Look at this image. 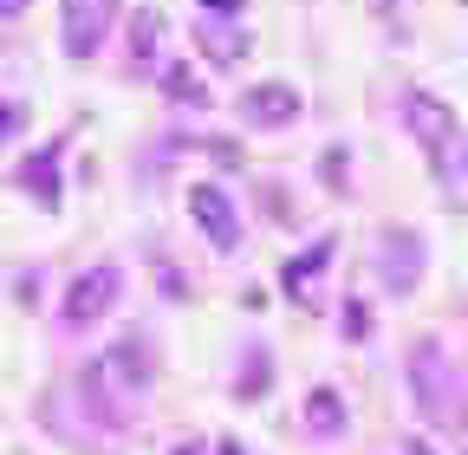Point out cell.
Returning <instances> with one entry per match:
<instances>
[{
    "mask_svg": "<svg viewBox=\"0 0 468 455\" xmlns=\"http://www.w3.org/2000/svg\"><path fill=\"white\" fill-rule=\"evenodd\" d=\"M403 131L423 143L430 176H436L449 196H462V183H468V137H462V124H455V111H449L436 91H403Z\"/></svg>",
    "mask_w": 468,
    "mask_h": 455,
    "instance_id": "cell-1",
    "label": "cell"
},
{
    "mask_svg": "<svg viewBox=\"0 0 468 455\" xmlns=\"http://www.w3.org/2000/svg\"><path fill=\"white\" fill-rule=\"evenodd\" d=\"M403 377H410V404H417L423 423L462 417V410H455V365H449V352H442V338H417L410 358H403Z\"/></svg>",
    "mask_w": 468,
    "mask_h": 455,
    "instance_id": "cell-2",
    "label": "cell"
},
{
    "mask_svg": "<svg viewBox=\"0 0 468 455\" xmlns=\"http://www.w3.org/2000/svg\"><path fill=\"white\" fill-rule=\"evenodd\" d=\"M371 267H378V280H384V293H390V300H410V293L423 287L430 241L417 235V228L390 221V228H378V241H371Z\"/></svg>",
    "mask_w": 468,
    "mask_h": 455,
    "instance_id": "cell-3",
    "label": "cell"
},
{
    "mask_svg": "<svg viewBox=\"0 0 468 455\" xmlns=\"http://www.w3.org/2000/svg\"><path fill=\"white\" fill-rule=\"evenodd\" d=\"M117 300H124V267H117V260L85 267L72 287H66V300H58V332H85V325H98Z\"/></svg>",
    "mask_w": 468,
    "mask_h": 455,
    "instance_id": "cell-4",
    "label": "cell"
},
{
    "mask_svg": "<svg viewBox=\"0 0 468 455\" xmlns=\"http://www.w3.org/2000/svg\"><path fill=\"white\" fill-rule=\"evenodd\" d=\"M66 150H72V131H58V137H46L39 150H27L20 169H14V189H20L27 202H39L46 215L66 208Z\"/></svg>",
    "mask_w": 468,
    "mask_h": 455,
    "instance_id": "cell-5",
    "label": "cell"
},
{
    "mask_svg": "<svg viewBox=\"0 0 468 455\" xmlns=\"http://www.w3.org/2000/svg\"><path fill=\"white\" fill-rule=\"evenodd\" d=\"M117 26V0H58V52L66 59H91Z\"/></svg>",
    "mask_w": 468,
    "mask_h": 455,
    "instance_id": "cell-6",
    "label": "cell"
},
{
    "mask_svg": "<svg viewBox=\"0 0 468 455\" xmlns=\"http://www.w3.org/2000/svg\"><path fill=\"white\" fill-rule=\"evenodd\" d=\"M234 118L254 124V131H286V124L306 118V98H300V85H286V79H261V85H248L241 98H234Z\"/></svg>",
    "mask_w": 468,
    "mask_h": 455,
    "instance_id": "cell-7",
    "label": "cell"
},
{
    "mask_svg": "<svg viewBox=\"0 0 468 455\" xmlns=\"http://www.w3.org/2000/svg\"><path fill=\"white\" fill-rule=\"evenodd\" d=\"M189 215H196V228H202V241L215 248V254H234L241 248V208H234V196L221 189V183H196L189 189Z\"/></svg>",
    "mask_w": 468,
    "mask_h": 455,
    "instance_id": "cell-8",
    "label": "cell"
},
{
    "mask_svg": "<svg viewBox=\"0 0 468 455\" xmlns=\"http://www.w3.org/2000/svg\"><path fill=\"white\" fill-rule=\"evenodd\" d=\"M332 254H338V235H319L313 248H300V254L280 267V293L300 306V312H319V280H325Z\"/></svg>",
    "mask_w": 468,
    "mask_h": 455,
    "instance_id": "cell-9",
    "label": "cell"
},
{
    "mask_svg": "<svg viewBox=\"0 0 468 455\" xmlns=\"http://www.w3.org/2000/svg\"><path fill=\"white\" fill-rule=\"evenodd\" d=\"M163 39H169V20L156 14V7H137L131 14V46H124V72L131 79H163L169 66H163Z\"/></svg>",
    "mask_w": 468,
    "mask_h": 455,
    "instance_id": "cell-10",
    "label": "cell"
},
{
    "mask_svg": "<svg viewBox=\"0 0 468 455\" xmlns=\"http://www.w3.org/2000/svg\"><path fill=\"white\" fill-rule=\"evenodd\" d=\"M189 33H196V46L208 52L215 66H241L248 52H254V33H248L241 20H221V14H196Z\"/></svg>",
    "mask_w": 468,
    "mask_h": 455,
    "instance_id": "cell-11",
    "label": "cell"
},
{
    "mask_svg": "<svg viewBox=\"0 0 468 455\" xmlns=\"http://www.w3.org/2000/svg\"><path fill=\"white\" fill-rule=\"evenodd\" d=\"M98 365H104V371L117 377V390H124L131 404H137V397L150 390V377H156V358H150V338H144V332H131L124 345H111V352H104Z\"/></svg>",
    "mask_w": 468,
    "mask_h": 455,
    "instance_id": "cell-12",
    "label": "cell"
},
{
    "mask_svg": "<svg viewBox=\"0 0 468 455\" xmlns=\"http://www.w3.org/2000/svg\"><path fill=\"white\" fill-rule=\"evenodd\" d=\"M345 423H351L345 397H338L332 384H313V390H306V436H313V442H338Z\"/></svg>",
    "mask_w": 468,
    "mask_h": 455,
    "instance_id": "cell-13",
    "label": "cell"
},
{
    "mask_svg": "<svg viewBox=\"0 0 468 455\" xmlns=\"http://www.w3.org/2000/svg\"><path fill=\"white\" fill-rule=\"evenodd\" d=\"M267 384H273V358H267L261 338H248V345H241V371H234L228 390H234V404H261Z\"/></svg>",
    "mask_w": 468,
    "mask_h": 455,
    "instance_id": "cell-14",
    "label": "cell"
},
{
    "mask_svg": "<svg viewBox=\"0 0 468 455\" xmlns=\"http://www.w3.org/2000/svg\"><path fill=\"white\" fill-rule=\"evenodd\" d=\"M156 91L169 98V104H189V111H208V85L189 72V66H169L163 79H156Z\"/></svg>",
    "mask_w": 468,
    "mask_h": 455,
    "instance_id": "cell-15",
    "label": "cell"
},
{
    "mask_svg": "<svg viewBox=\"0 0 468 455\" xmlns=\"http://www.w3.org/2000/svg\"><path fill=\"white\" fill-rule=\"evenodd\" d=\"M338 325H345V345H365V338H371V306L365 300H345L338 306Z\"/></svg>",
    "mask_w": 468,
    "mask_h": 455,
    "instance_id": "cell-16",
    "label": "cell"
},
{
    "mask_svg": "<svg viewBox=\"0 0 468 455\" xmlns=\"http://www.w3.org/2000/svg\"><path fill=\"white\" fill-rule=\"evenodd\" d=\"M27 131V104L20 98H0V143H14Z\"/></svg>",
    "mask_w": 468,
    "mask_h": 455,
    "instance_id": "cell-17",
    "label": "cell"
},
{
    "mask_svg": "<svg viewBox=\"0 0 468 455\" xmlns=\"http://www.w3.org/2000/svg\"><path fill=\"white\" fill-rule=\"evenodd\" d=\"M345 169H351V156H345V143H338V150L319 156V183H325V189H345Z\"/></svg>",
    "mask_w": 468,
    "mask_h": 455,
    "instance_id": "cell-18",
    "label": "cell"
},
{
    "mask_svg": "<svg viewBox=\"0 0 468 455\" xmlns=\"http://www.w3.org/2000/svg\"><path fill=\"white\" fill-rule=\"evenodd\" d=\"M241 7H248V0H202V14H221V20H234Z\"/></svg>",
    "mask_w": 468,
    "mask_h": 455,
    "instance_id": "cell-19",
    "label": "cell"
},
{
    "mask_svg": "<svg viewBox=\"0 0 468 455\" xmlns=\"http://www.w3.org/2000/svg\"><path fill=\"white\" fill-rule=\"evenodd\" d=\"M27 7H33V0H0V20H20Z\"/></svg>",
    "mask_w": 468,
    "mask_h": 455,
    "instance_id": "cell-20",
    "label": "cell"
},
{
    "mask_svg": "<svg viewBox=\"0 0 468 455\" xmlns=\"http://www.w3.org/2000/svg\"><path fill=\"white\" fill-rule=\"evenodd\" d=\"M208 455H248V449H241V442H234V436H221V442H215Z\"/></svg>",
    "mask_w": 468,
    "mask_h": 455,
    "instance_id": "cell-21",
    "label": "cell"
},
{
    "mask_svg": "<svg viewBox=\"0 0 468 455\" xmlns=\"http://www.w3.org/2000/svg\"><path fill=\"white\" fill-rule=\"evenodd\" d=\"M169 455H202V442H196V436H183V442H176Z\"/></svg>",
    "mask_w": 468,
    "mask_h": 455,
    "instance_id": "cell-22",
    "label": "cell"
},
{
    "mask_svg": "<svg viewBox=\"0 0 468 455\" xmlns=\"http://www.w3.org/2000/svg\"><path fill=\"white\" fill-rule=\"evenodd\" d=\"M403 455H430V442H423V436H410V442H403Z\"/></svg>",
    "mask_w": 468,
    "mask_h": 455,
    "instance_id": "cell-23",
    "label": "cell"
},
{
    "mask_svg": "<svg viewBox=\"0 0 468 455\" xmlns=\"http://www.w3.org/2000/svg\"><path fill=\"white\" fill-rule=\"evenodd\" d=\"M462 423H468V410H462Z\"/></svg>",
    "mask_w": 468,
    "mask_h": 455,
    "instance_id": "cell-24",
    "label": "cell"
},
{
    "mask_svg": "<svg viewBox=\"0 0 468 455\" xmlns=\"http://www.w3.org/2000/svg\"><path fill=\"white\" fill-rule=\"evenodd\" d=\"M462 7H468V0H462Z\"/></svg>",
    "mask_w": 468,
    "mask_h": 455,
    "instance_id": "cell-25",
    "label": "cell"
}]
</instances>
